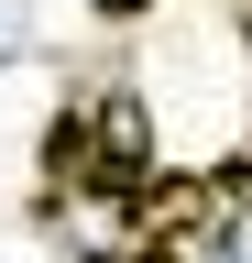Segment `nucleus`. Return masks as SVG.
Listing matches in <instances>:
<instances>
[{"mask_svg": "<svg viewBox=\"0 0 252 263\" xmlns=\"http://www.w3.org/2000/svg\"><path fill=\"white\" fill-rule=\"evenodd\" d=\"M44 230L66 263H153V186L143 176H55Z\"/></svg>", "mask_w": 252, "mask_h": 263, "instance_id": "f257e3e1", "label": "nucleus"}, {"mask_svg": "<svg viewBox=\"0 0 252 263\" xmlns=\"http://www.w3.org/2000/svg\"><path fill=\"white\" fill-rule=\"evenodd\" d=\"M88 11H99V22H143L153 0H88Z\"/></svg>", "mask_w": 252, "mask_h": 263, "instance_id": "f03ea898", "label": "nucleus"}]
</instances>
